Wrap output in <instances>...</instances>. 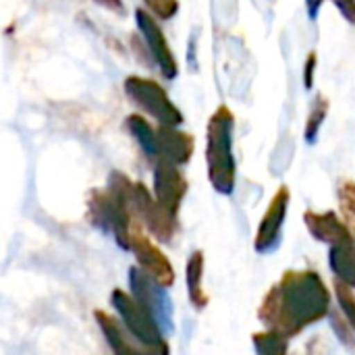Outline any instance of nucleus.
I'll return each mask as SVG.
<instances>
[{
  "mask_svg": "<svg viewBox=\"0 0 355 355\" xmlns=\"http://www.w3.org/2000/svg\"><path fill=\"white\" fill-rule=\"evenodd\" d=\"M316 69H318V52H316V50H310V52L306 54L304 71H302V81H304V89H306V92H310V89L314 87Z\"/></svg>",
  "mask_w": 355,
  "mask_h": 355,
  "instance_id": "b1692460",
  "label": "nucleus"
},
{
  "mask_svg": "<svg viewBox=\"0 0 355 355\" xmlns=\"http://www.w3.org/2000/svg\"><path fill=\"white\" fill-rule=\"evenodd\" d=\"M148 6V12H152L156 19L168 21L179 12V0H144Z\"/></svg>",
  "mask_w": 355,
  "mask_h": 355,
  "instance_id": "5701e85b",
  "label": "nucleus"
},
{
  "mask_svg": "<svg viewBox=\"0 0 355 355\" xmlns=\"http://www.w3.org/2000/svg\"><path fill=\"white\" fill-rule=\"evenodd\" d=\"M337 202L339 212L343 216V223L349 227L355 235V181L354 179H341L337 185Z\"/></svg>",
  "mask_w": 355,
  "mask_h": 355,
  "instance_id": "aec40b11",
  "label": "nucleus"
},
{
  "mask_svg": "<svg viewBox=\"0 0 355 355\" xmlns=\"http://www.w3.org/2000/svg\"><path fill=\"white\" fill-rule=\"evenodd\" d=\"M204 268H206V258L202 250H193L187 258L185 264V285H187V297L191 306L202 312L208 308V293L204 289Z\"/></svg>",
  "mask_w": 355,
  "mask_h": 355,
  "instance_id": "2eb2a0df",
  "label": "nucleus"
},
{
  "mask_svg": "<svg viewBox=\"0 0 355 355\" xmlns=\"http://www.w3.org/2000/svg\"><path fill=\"white\" fill-rule=\"evenodd\" d=\"M322 4H324V0H304V6H306V12H308L310 21L318 19V15L322 10Z\"/></svg>",
  "mask_w": 355,
  "mask_h": 355,
  "instance_id": "a878e982",
  "label": "nucleus"
},
{
  "mask_svg": "<svg viewBox=\"0 0 355 355\" xmlns=\"http://www.w3.org/2000/svg\"><path fill=\"white\" fill-rule=\"evenodd\" d=\"M235 141V114L229 106L220 104L206 125V166L208 179L216 193L233 196L237 187V158Z\"/></svg>",
  "mask_w": 355,
  "mask_h": 355,
  "instance_id": "7ed1b4c3",
  "label": "nucleus"
},
{
  "mask_svg": "<svg viewBox=\"0 0 355 355\" xmlns=\"http://www.w3.org/2000/svg\"><path fill=\"white\" fill-rule=\"evenodd\" d=\"M129 289L131 295L141 304L150 316L156 320L164 337H168L175 331V320H173V302L171 295L164 287H160L156 281H152L139 266L129 268Z\"/></svg>",
  "mask_w": 355,
  "mask_h": 355,
  "instance_id": "423d86ee",
  "label": "nucleus"
},
{
  "mask_svg": "<svg viewBox=\"0 0 355 355\" xmlns=\"http://www.w3.org/2000/svg\"><path fill=\"white\" fill-rule=\"evenodd\" d=\"M252 343L258 355H289V339L268 329L256 333L252 337Z\"/></svg>",
  "mask_w": 355,
  "mask_h": 355,
  "instance_id": "6ab92c4d",
  "label": "nucleus"
},
{
  "mask_svg": "<svg viewBox=\"0 0 355 355\" xmlns=\"http://www.w3.org/2000/svg\"><path fill=\"white\" fill-rule=\"evenodd\" d=\"M133 214L160 243H171L175 239L179 229L177 216L164 210L154 198V193L139 181L133 187Z\"/></svg>",
  "mask_w": 355,
  "mask_h": 355,
  "instance_id": "0eeeda50",
  "label": "nucleus"
},
{
  "mask_svg": "<svg viewBox=\"0 0 355 355\" xmlns=\"http://www.w3.org/2000/svg\"><path fill=\"white\" fill-rule=\"evenodd\" d=\"M333 289H335V297L339 304V312L345 316V320L355 331V289H352L349 285H345L341 281H337V279L333 283Z\"/></svg>",
  "mask_w": 355,
  "mask_h": 355,
  "instance_id": "412c9836",
  "label": "nucleus"
},
{
  "mask_svg": "<svg viewBox=\"0 0 355 355\" xmlns=\"http://www.w3.org/2000/svg\"><path fill=\"white\" fill-rule=\"evenodd\" d=\"M110 304L114 312L119 314L121 324L127 329V333L135 341H139L156 355H171V347H168L164 333L160 331L156 320L150 316V312L141 304H137V300L131 293L123 289H114L110 295Z\"/></svg>",
  "mask_w": 355,
  "mask_h": 355,
  "instance_id": "20e7f679",
  "label": "nucleus"
},
{
  "mask_svg": "<svg viewBox=\"0 0 355 355\" xmlns=\"http://www.w3.org/2000/svg\"><path fill=\"white\" fill-rule=\"evenodd\" d=\"M125 94L133 104H137L146 114L156 119L164 127H179L183 125V112L177 108V104L168 98L166 89L148 77L129 75L123 83Z\"/></svg>",
  "mask_w": 355,
  "mask_h": 355,
  "instance_id": "39448f33",
  "label": "nucleus"
},
{
  "mask_svg": "<svg viewBox=\"0 0 355 355\" xmlns=\"http://www.w3.org/2000/svg\"><path fill=\"white\" fill-rule=\"evenodd\" d=\"M304 225L310 231V235L320 243L335 245V243L354 239V233L349 231V227L333 210H329V212L306 210L304 212Z\"/></svg>",
  "mask_w": 355,
  "mask_h": 355,
  "instance_id": "ddd939ff",
  "label": "nucleus"
},
{
  "mask_svg": "<svg viewBox=\"0 0 355 355\" xmlns=\"http://www.w3.org/2000/svg\"><path fill=\"white\" fill-rule=\"evenodd\" d=\"M158 146H160V156L177 166H185L189 164V160L193 158V150H196V139L191 133L181 131L179 127H158Z\"/></svg>",
  "mask_w": 355,
  "mask_h": 355,
  "instance_id": "4468645a",
  "label": "nucleus"
},
{
  "mask_svg": "<svg viewBox=\"0 0 355 355\" xmlns=\"http://www.w3.org/2000/svg\"><path fill=\"white\" fill-rule=\"evenodd\" d=\"M125 127H127L129 135L137 141V146L144 150V154L158 160V156H160L158 129H154L152 123L146 116H141V114H129L125 119Z\"/></svg>",
  "mask_w": 355,
  "mask_h": 355,
  "instance_id": "f3484780",
  "label": "nucleus"
},
{
  "mask_svg": "<svg viewBox=\"0 0 355 355\" xmlns=\"http://www.w3.org/2000/svg\"><path fill=\"white\" fill-rule=\"evenodd\" d=\"M329 318H331L333 333L337 335V339L341 341V345H343L347 352L355 354V331L352 329V324L345 320V316H343L339 310H331Z\"/></svg>",
  "mask_w": 355,
  "mask_h": 355,
  "instance_id": "4be33fe9",
  "label": "nucleus"
},
{
  "mask_svg": "<svg viewBox=\"0 0 355 355\" xmlns=\"http://www.w3.org/2000/svg\"><path fill=\"white\" fill-rule=\"evenodd\" d=\"M329 266L337 281L355 289V239H347L331 245Z\"/></svg>",
  "mask_w": 355,
  "mask_h": 355,
  "instance_id": "dca6fc26",
  "label": "nucleus"
},
{
  "mask_svg": "<svg viewBox=\"0 0 355 355\" xmlns=\"http://www.w3.org/2000/svg\"><path fill=\"white\" fill-rule=\"evenodd\" d=\"M187 191H189V183L181 173V166L164 158H158L154 166V191H152L158 204L164 210H168L173 216H179Z\"/></svg>",
  "mask_w": 355,
  "mask_h": 355,
  "instance_id": "9b49d317",
  "label": "nucleus"
},
{
  "mask_svg": "<svg viewBox=\"0 0 355 355\" xmlns=\"http://www.w3.org/2000/svg\"><path fill=\"white\" fill-rule=\"evenodd\" d=\"M94 318L104 335V339L108 341V347L112 349L114 355H156L152 349H148L146 345H141L139 341H135L127 329L121 324V320H116L114 316H110L104 310H96Z\"/></svg>",
  "mask_w": 355,
  "mask_h": 355,
  "instance_id": "f8f14e48",
  "label": "nucleus"
},
{
  "mask_svg": "<svg viewBox=\"0 0 355 355\" xmlns=\"http://www.w3.org/2000/svg\"><path fill=\"white\" fill-rule=\"evenodd\" d=\"M133 187L125 173H110L106 189H92L87 196V216L96 229L110 235L121 250H131V235L135 231Z\"/></svg>",
  "mask_w": 355,
  "mask_h": 355,
  "instance_id": "f03ea898",
  "label": "nucleus"
},
{
  "mask_svg": "<svg viewBox=\"0 0 355 355\" xmlns=\"http://www.w3.org/2000/svg\"><path fill=\"white\" fill-rule=\"evenodd\" d=\"M129 252L135 254L139 268H141L152 281H156L160 287L171 289V287L175 285V279H177V277H175V268H173L171 260H168L166 254H164L148 235H144L139 229H135L133 235H131V250H129Z\"/></svg>",
  "mask_w": 355,
  "mask_h": 355,
  "instance_id": "9d476101",
  "label": "nucleus"
},
{
  "mask_svg": "<svg viewBox=\"0 0 355 355\" xmlns=\"http://www.w3.org/2000/svg\"><path fill=\"white\" fill-rule=\"evenodd\" d=\"M333 4L337 6V10L347 23L355 25V0H333Z\"/></svg>",
  "mask_w": 355,
  "mask_h": 355,
  "instance_id": "393cba45",
  "label": "nucleus"
},
{
  "mask_svg": "<svg viewBox=\"0 0 355 355\" xmlns=\"http://www.w3.org/2000/svg\"><path fill=\"white\" fill-rule=\"evenodd\" d=\"M289 204H291V189L287 185H281L270 198L254 237V250L260 256H268L279 250L283 241V227L289 212Z\"/></svg>",
  "mask_w": 355,
  "mask_h": 355,
  "instance_id": "6e6552de",
  "label": "nucleus"
},
{
  "mask_svg": "<svg viewBox=\"0 0 355 355\" xmlns=\"http://www.w3.org/2000/svg\"><path fill=\"white\" fill-rule=\"evenodd\" d=\"M331 310V293L316 270H287L262 297L258 318L268 331L293 339Z\"/></svg>",
  "mask_w": 355,
  "mask_h": 355,
  "instance_id": "f257e3e1",
  "label": "nucleus"
},
{
  "mask_svg": "<svg viewBox=\"0 0 355 355\" xmlns=\"http://www.w3.org/2000/svg\"><path fill=\"white\" fill-rule=\"evenodd\" d=\"M329 108H331V102L324 94H318L312 104H310V110H308V116H306V123H304V139L308 146H316L318 137H320V131H322V125L329 116Z\"/></svg>",
  "mask_w": 355,
  "mask_h": 355,
  "instance_id": "a211bd4d",
  "label": "nucleus"
},
{
  "mask_svg": "<svg viewBox=\"0 0 355 355\" xmlns=\"http://www.w3.org/2000/svg\"><path fill=\"white\" fill-rule=\"evenodd\" d=\"M94 2L100 4V6H104V8H108V10H112V12H116V15H125L123 0H94Z\"/></svg>",
  "mask_w": 355,
  "mask_h": 355,
  "instance_id": "bb28decb",
  "label": "nucleus"
},
{
  "mask_svg": "<svg viewBox=\"0 0 355 355\" xmlns=\"http://www.w3.org/2000/svg\"><path fill=\"white\" fill-rule=\"evenodd\" d=\"M135 23L137 29L141 33V40L150 52V58L158 64L160 73L164 79L173 81L179 75V62L166 42V35L162 31V27L158 25L156 17L152 12H148L146 8H137L135 10Z\"/></svg>",
  "mask_w": 355,
  "mask_h": 355,
  "instance_id": "1a4fd4ad",
  "label": "nucleus"
}]
</instances>
